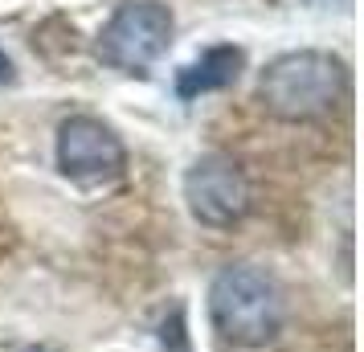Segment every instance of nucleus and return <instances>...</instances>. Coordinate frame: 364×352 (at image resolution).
Returning a JSON list of instances; mask_svg holds the SVG:
<instances>
[{
    "mask_svg": "<svg viewBox=\"0 0 364 352\" xmlns=\"http://www.w3.org/2000/svg\"><path fill=\"white\" fill-rule=\"evenodd\" d=\"M172 9L160 0H127L119 4L115 17L102 25L95 53L102 66L119 74H148L172 46Z\"/></svg>",
    "mask_w": 364,
    "mask_h": 352,
    "instance_id": "3",
    "label": "nucleus"
},
{
    "mask_svg": "<svg viewBox=\"0 0 364 352\" xmlns=\"http://www.w3.org/2000/svg\"><path fill=\"white\" fill-rule=\"evenodd\" d=\"M9 78H13V62L4 58V50H0V82H9Z\"/></svg>",
    "mask_w": 364,
    "mask_h": 352,
    "instance_id": "7",
    "label": "nucleus"
},
{
    "mask_svg": "<svg viewBox=\"0 0 364 352\" xmlns=\"http://www.w3.org/2000/svg\"><path fill=\"white\" fill-rule=\"evenodd\" d=\"M311 4H319V9H331V4H336V9H344V4H352V0H311Z\"/></svg>",
    "mask_w": 364,
    "mask_h": 352,
    "instance_id": "8",
    "label": "nucleus"
},
{
    "mask_svg": "<svg viewBox=\"0 0 364 352\" xmlns=\"http://www.w3.org/2000/svg\"><path fill=\"white\" fill-rule=\"evenodd\" d=\"M184 205L209 230H233L250 213V181L225 151H205L184 172Z\"/></svg>",
    "mask_w": 364,
    "mask_h": 352,
    "instance_id": "4",
    "label": "nucleus"
},
{
    "mask_svg": "<svg viewBox=\"0 0 364 352\" xmlns=\"http://www.w3.org/2000/svg\"><path fill=\"white\" fill-rule=\"evenodd\" d=\"M242 66H246V53L237 46H213V50L200 53L193 66L181 70L176 95L181 99H197V95H209V90H225V86L237 82Z\"/></svg>",
    "mask_w": 364,
    "mask_h": 352,
    "instance_id": "6",
    "label": "nucleus"
},
{
    "mask_svg": "<svg viewBox=\"0 0 364 352\" xmlns=\"http://www.w3.org/2000/svg\"><path fill=\"white\" fill-rule=\"evenodd\" d=\"M58 168L78 185H102L123 176L127 148L111 123L95 115H70L58 127Z\"/></svg>",
    "mask_w": 364,
    "mask_h": 352,
    "instance_id": "5",
    "label": "nucleus"
},
{
    "mask_svg": "<svg viewBox=\"0 0 364 352\" xmlns=\"http://www.w3.org/2000/svg\"><path fill=\"white\" fill-rule=\"evenodd\" d=\"M209 319L213 332L233 348H266L279 340L287 324V299L274 274L254 262H233L217 270L209 287Z\"/></svg>",
    "mask_w": 364,
    "mask_h": 352,
    "instance_id": "1",
    "label": "nucleus"
},
{
    "mask_svg": "<svg viewBox=\"0 0 364 352\" xmlns=\"http://www.w3.org/2000/svg\"><path fill=\"white\" fill-rule=\"evenodd\" d=\"M348 70L340 58L319 50H295L274 58L258 78V102L282 123H307L336 111L344 99Z\"/></svg>",
    "mask_w": 364,
    "mask_h": 352,
    "instance_id": "2",
    "label": "nucleus"
}]
</instances>
